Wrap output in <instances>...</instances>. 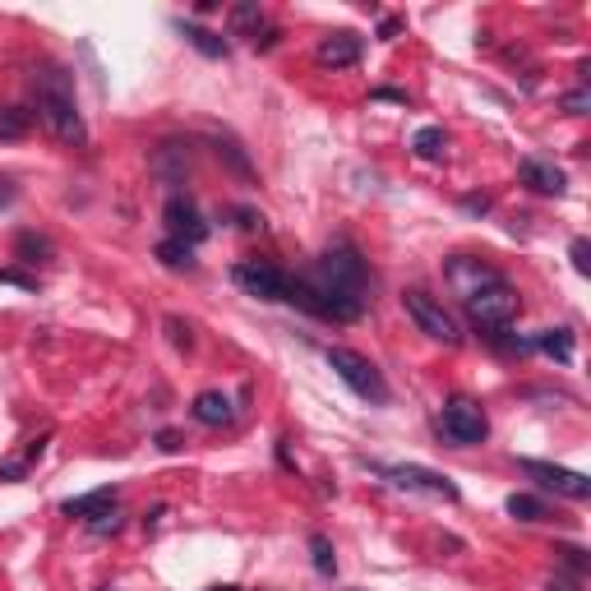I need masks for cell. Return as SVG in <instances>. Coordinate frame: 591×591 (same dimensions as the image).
Segmentation results:
<instances>
[{"label": "cell", "instance_id": "cell-24", "mask_svg": "<svg viewBox=\"0 0 591 591\" xmlns=\"http://www.w3.org/2000/svg\"><path fill=\"white\" fill-rule=\"evenodd\" d=\"M310 559H315V573H324V577H333L337 573V555H333V541L328 536H310Z\"/></svg>", "mask_w": 591, "mask_h": 591}, {"label": "cell", "instance_id": "cell-11", "mask_svg": "<svg viewBox=\"0 0 591 591\" xmlns=\"http://www.w3.org/2000/svg\"><path fill=\"white\" fill-rule=\"evenodd\" d=\"M379 476H389L393 485H402V490H420V494H434V499H449V503H458L462 499V490L449 481V476H439V472H430V467H416V462H402V467H375Z\"/></svg>", "mask_w": 591, "mask_h": 591}, {"label": "cell", "instance_id": "cell-20", "mask_svg": "<svg viewBox=\"0 0 591 591\" xmlns=\"http://www.w3.org/2000/svg\"><path fill=\"white\" fill-rule=\"evenodd\" d=\"M51 254H56V245L47 236H37V232H19L15 236V259L19 264H47Z\"/></svg>", "mask_w": 591, "mask_h": 591}, {"label": "cell", "instance_id": "cell-40", "mask_svg": "<svg viewBox=\"0 0 591 591\" xmlns=\"http://www.w3.org/2000/svg\"><path fill=\"white\" fill-rule=\"evenodd\" d=\"M550 591H577V582H573V577H564V573H559V577H550Z\"/></svg>", "mask_w": 591, "mask_h": 591}, {"label": "cell", "instance_id": "cell-6", "mask_svg": "<svg viewBox=\"0 0 591 591\" xmlns=\"http://www.w3.org/2000/svg\"><path fill=\"white\" fill-rule=\"evenodd\" d=\"M402 310L416 319V328H420L425 337H434V342H443V347H458V342H462L458 319L443 310L434 296H425V291H402Z\"/></svg>", "mask_w": 591, "mask_h": 591}, {"label": "cell", "instance_id": "cell-42", "mask_svg": "<svg viewBox=\"0 0 591 591\" xmlns=\"http://www.w3.org/2000/svg\"><path fill=\"white\" fill-rule=\"evenodd\" d=\"M351 591H365V586H351Z\"/></svg>", "mask_w": 591, "mask_h": 591}, {"label": "cell", "instance_id": "cell-22", "mask_svg": "<svg viewBox=\"0 0 591 591\" xmlns=\"http://www.w3.org/2000/svg\"><path fill=\"white\" fill-rule=\"evenodd\" d=\"M508 517H517V523H545L550 517V508L536 499V494H508Z\"/></svg>", "mask_w": 591, "mask_h": 591}, {"label": "cell", "instance_id": "cell-2", "mask_svg": "<svg viewBox=\"0 0 591 591\" xmlns=\"http://www.w3.org/2000/svg\"><path fill=\"white\" fill-rule=\"evenodd\" d=\"M33 93H37V116L42 125L69 143V148H84L88 143V125H84V111L74 102V74L56 60H47L37 74H33Z\"/></svg>", "mask_w": 591, "mask_h": 591}, {"label": "cell", "instance_id": "cell-36", "mask_svg": "<svg viewBox=\"0 0 591 591\" xmlns=\"http://www.w3.org/2000/svg\"><path fill=\"white\" fill-rule=\"evenodd\" d=\"M375 102H402L407 107V93L402 88H375Z\"/></svg>", "mask_w": 591, "mask_h": 591}, {"label": "cell", "instance_id": "cell-16", "mask_svg": "<svg viewBox=\"0 0 591 591\" xmlns=\"http://www.w3.org/2000/svg\"><path fill=\"white\" fill-rule=\"evenodd\" d=\"M227 28H232V37L259 42V33H264V5H259V0H241V5H232L227 10Z\"/></svg>", "mask_w": 591, "mask_h": 591}, {"label": "cell", "instance_id": "cell-41", "mask_svg": "<svg viewBox=\"0 0 591 591\" xmlns=\"http://www.w3.org/2000/svg\"><path fill=\"white\" fill-rule=\"evenodd\" d=\"M203 591H241L236 582H222V586H203Z\"/></svg>", "mask_w": 591, "mask_h": 591}, {"label": "cell", "instance_id": "cell-25", "mask_svg": "<svg viewBox=\"0 0 591 591\" xmlns=\"http://www.w3.org/2000/svg\"><path fill=\"white\" fill-rule=\"evenodd\" d=\"M213 143H217V158H227L241 176H254V167H250V158L241 153V143H236V139H227V134H213Z\"/></svg>", "mask_w": 591, "mask_h": 591}, {"label": "cell", "instance_id": "cell-8", "mask_svg": "<svg viewBox=\"0 0 591 591\" xmlns=\"http://www.w3.org/2000/svg\"><path fill=\"white\" fill-rule=\"evenodd\" d=\"M443 282H449V291H453V296H462V301H472L476 291H485V286H499V282H503V273H499L494 264H485V259L453 254V259H443Z\"/></svg>", "mask_w": 591, "mask_h": 591}, {"label": "cell", "instance_id": "cell-7", "mask_svg": "<svg viewBox=\"0 0 591 591\" xmlns=\"http://www.w3.org/2000/svg\"><path fill=\"white\" fill-rule=\"evenodd\" d=\"M232 277L245 296H254V301H286V286H291V273H282L268 259H241L232 268Z\"/></svg>", "mask_w": 591, "mask_h": 591}, {"label": "cell", "instance_id": "cell-32", "mask_svg": "<svg viewBox=\"0 0 591 591\" xmlns=\"http://www.w3.org/2000/svg\"><path fill=\"white\" fill-rule=\"evenodd\" d=\"M24 476H28L24 458H5V462H0V481H24Z\"/></svg>", "mask_w": 591, "mask_h": 591}, {"label": "cell", "instance_id": "cell-27", "mask_svg": "<svg viewBox=\"0 0 591 591\" xmlns=\"http://www.w3.org/2000/svg\"><path fill=\"white\" fill-rule=\"evenodd\" d=\"M120 527H125V513L120 508H107V513H98L93 523H88L93 536H120Z\"/></svg>", "mask_w": 591, "mask_h": 591}, {"label": "cell", "instance_id": "cell-29", "mask_svg": "<svg viewBox=\"0 0 591 591\" xmlns=\"http://www.w3.org/2000/svg\"><path fill=\"white\" fill-rule=\"evenodd\" d=\"M568 259H573V268L586 277V273H591V241H586V236H577V241L568 245Z\"/></svg>", "mask_w": 591, "mask_h": 591}, {"label": "cell", "instance_id": "cell-39", "mask_svg": "<svg viewBox=\"0 0 591 591\" xmlns=\"http://www.w3.org/2000/svg\"><path fill=\"white\" fill-rule=\"evenodd\" d=\"M398 33H402V19H384V24H379V37H384V42H393Z\"/></svg>", "mask_w": 591, "mask_h": 591}, {"label": "cell", "instance_id": "cell-13", "mask_svg": "<svg viewBox=\"0 0 591 591\" xmlns=\"http://www.w3.org/2000/svg\"><path fill=\"white\" fill-rule=\"evenodd\" d=\"M517 176H523V185L536 190V194H555L559 199L568 190V176L555 162H541V158H523V162H517Z\"/></svg>", "mask_w": 591, "mask_h": 591}, {"label": "cell", "instance_id": "cell-1", "mask_svg": "<svg viewBox=\"0 0 591 591\" xmlns=\"http://www.w3.org/2000/svg\"><path fill=\"white\" fill-rule=\"evenodd\" d=\"M369 268L360 259V250L351 241L328 245L310 268H301L286 286V301L301 306L306 315L324 319V324H356L369 306Z\"/></svg>", "mask_w": 591, "mask_h": 591}, {"label": "cell", "instance_id": "cell-15", "mask_svg": "<svg viewBox=\"0 0 591 591\" xmlns=\"http://www.w3.org/2000/svg\"><path fill=\"white\" fill-rule=\"evenodd\" d=\"M190 416H194L199 425H213V430H217V425H227V420H232L236 411H232V398H227V393L208 389V393H199V398H194Z\"/></svg>", "mask_w": 591, "mask_h": 591}, {"label": "cell", "instance_id": "cell-12", "mask_svg": "<svg viewBox=\"0 0 591 591\" xmlns=\"http://www.w3.org/2000/svg\"><path fill=\"white\" fill-rule=\"evenodd\" d=\"M360 37L356 33H347V28H337V33H328L319 47H315V60L324 65V69H351L356 60H360Z\"/></svg>", "mask_w": 591, "mask_h": 591}, {"label": "cell", "instance_id": "cell-5", "mask_svg": "<svg viewBox=\"0 0 591 591\" xmlns=\"http://www.w3.org/2000/svg\"><path fill=\"white\" fill-rule=\"evenodd\" d=\"M439 430L449 434L453 443H462V449H472V443H485L490 420H485L481 402H472V398L453 393L449 402H443V411H439Z\"/></svg>", "mask_w": 591, "mask_h": 591}, {"label": "cell", "instance_id": "cell-31", "mask_svg": "<svg viewBox=\"0 0 591 591\" xmlns=\"http://www.w3.org/2000/svg\"><path fill=\"white\" fill-rule=\"evenodd\" d=\"M167 333H171V342H176L181 351H190V347H194V337H190V324H181L176 315L167 319Z\"/></svg>", "mask_w": 591, "mask_h": 591}, {"label": "cell", "instance_id": "cell-17", "mask_svg": "<svg viewBox=\"0 0 591 591\" xmlns=\"http://www.w3.org/2000/svg\"><path fill=\"white\" fill-rule=\"evenodd\" d=\"M107 508H116V490H111V485H102V490H93V494H79V499H65V503H60L65 517H84V523H93V517L107 513Z\"/></svg>", "mask_w": 591, "mask_h": 591}, {"label": "cell", "instance_id": "cell-18", "mask_svg": "<svg viewBox=\"0 0 591 591\" xmlns=\"http://www.w3.org/2000/svg\"><path fill=\"white\" fill-rule=\"evenodd\" d=\"M153 171H158L162 181L181 185V181H185V171H190V153H185L181 143H162L158 153H153Z\"/></svg>", "mask_w": 591, "mask_h": 591}, {"label": "cell", "instance_id": "cell-38", "mask_svg": "<svg viewBox=\"0 0 591 591\" xmlns=\"http://www.w3.org/2000/svg\"><path fill=\"white\" fill-rule=\"evenodd\" d=\"M162 517H167V503H158L153 513H148V517H143V527H148V532H158V527H162Z\"/></svg>", "mask_w": 591, "mask_h": 591}, {"label": "cell", "instance_id": "cell-10", "mask_svg": "<svg viewBox=\"0 0 591 591\" xmlns=\"http://www.w3.org/2000/svg\"><path fill=\"white\" fill-rule=\"evenodd\" d=\"M162 222H167V241H181V245H199V241H208V222H203V213L194 208V199L190 194H171L167 199V208H162Z\"/></svg>", "mask_w": 591, "mask_h": 591}, {"label": "cell", "instance_id": "cell-3", "mask_svg": "<svg viewBox=\"0 0 591 591\" xmlns=\"http://www.w3.org/2000/svg\"><path fill=\"white\" fill-rule=\"evenodd\" d=\"M324 360H328V369L333 375L360 398V402H369V407H389V379L379 375V365L369 360V356H360V351H351V347H328L324 351Z\"/></svg>", "mask_w": 591, "mask_h": 591}, {"label": "cell", "instance_id": "cell-19", "mask_svg": "<svg viewBox=\"0 0 591 591\" xmlns=\"http://www.w3.org/2000/svg\"><path fill=\"white\" fill-rule=\"evenodd\" d=\"M532 347L545 351V356L559 360V365H573V328H545V333L532 337Z\"/></svg>", "mask_w": 591, "mask_h": 591}, {"label": "cell", "instance_id": "cell-28", "mask_svg": "<svg viewBox=\"0 0 591 591\" xmlns=\"http://www.w3.org/2000/svg\"><path fill=\"white\" fill-rule=\"evenodd\" d=\"M555 555H559V559H564V564H568L577 577L591 568V559H586V550H582V545H555Z\"/></svg>", "mask_w": 591, "mask_h": 591}, {"label": "cell", "instance_id": "cell-9", "mask_svg": "<svg viewBox=\"0 0 591 591\" xmlns=\"http://www.w3.org/2000/svg\"><path fill=\"white\" fill-rule=\"evenodd\" d=\"M517 467H523V476H532L541 490H555V494H564L573 503L591 499V481L582 472H568V467H555V462H536V458H523Z\"/></svg>", "mask_w": 591, "mask_h": 591}, {"label": "cell", "instance_id": "cell-23", "mask_svg": "<svg viewBox=\"0 0 591 591\" xmlns=\"http://www.w3.org/2000/svg\"><path fill=\"white\" fill-rule=\"evenodd\" d=\"M33 130V111L24 107H0V139H24Z\"/></svg>", "mask_w": 591, "mask_h": 591}, {"label": "cell", "instance_id": "cell-4", "mask_svg": "<svg viewBox=\"0 0 591 591\" xmlns=\"http://www.w3.org/2000/svg\"><path fill=\"white\" fill-rule=\"evenodd\" d=\"M462 306H467V319H472L476 328H485V333H494V328H508L517 315H523V301H517V291H513L508 282L476 291L472 301H462Z\"/></svg>", "mask_w": 591, "mask_h": 591}, {"label": "cell", "instance_id": "cell-33", "mask_svg": "<svg viewBox=\"0 0 591 591\" xmlns=\"http://www.w3.org/2000/svg\"><path fill=\"white\" fill-rule=\"evenodd\" d=\"M158 449H162V453H181V449H185V439H181L176 430H162V434H158Z\"/></svg>", "mask_w": 591, "mask_h": 591}, {"label": "cell", "instance_id": "cell-34", "mask_svg": "<svg viewBox=\"0 0 591 591\" xmlns=\"http://www.w3.org/2000/svg\"><path fill=\"white\" fill-rule=\"evenodd\" d=\"M0 282H10V286H24V291H37V277H28V273H0Z\"/></svg>", "mask_w": 591, "mask_h": 591}, {"label": "cell", "instance_id": "cell-21", "mask_svg": "<svg viewBox=\"0 0 591 591\" xmlns=\"http://www.w3.org/2000/svg\"><path fill=\"white\" fill-rule=\"evenodd\" d=\"M443 148H449V134H443L439 125H425V130H416V134H411V153H416V158H425V162L443 158Z\"/></svg>", "mask_w": 591, "mask_h": 591}, {"label": "cell", "instance_id": "cell-26", "mask_svg": "<svg viewBox=\"0 0 591 591\" xmlns=\"http://www.w3.org/2000/svg\"><path fill=\"white\" fill-rule=\"evenodd\" d=\"M158 259H162L167 268H185V273L194 268V250L181 245V241H162V245H158Z\"/></svg>", "mask_w": 591, "mask_h": 591}, {"label": "cell", "instance_id": "cell-14", "mask_svg": "<svg viewBox=\"0 0 591 591\" xmlns=\"http://www.w3.org/2000/svg\"><path fill=\"white\" fill-rule=\"evenodd\" d=\"M176 33H181L199 56H208V60H227V56H232V42H227V37L208 33V28H199V24H190V19H176Z\"/></svg>", "mask_w": 591, "mask_h": 591}, {"label": "cell", "instance_id": "cell-35", "mask_svg": "<svg viewBox=\"0 0 591 591\" xmlns=\"http://www.w3.org/2000/svg\"><path fill=\"white\" fill-rule=\"evenodd\" d=\"M236 217H241V227H245V232L264 227V217H259V213H250V208H236Z\"/></svg>", "mask_w": 591, "mask_h": 591}, {"label": "cell", "instance_id": "cell-37", "mask_svg": "<svg viewBox=\"0 0 591 591\" xmlns=\"http://www.w3.org/2000/svg\"><path fill=\"white\" fill-rule=\"evenodd\" d=\"M462 208H467V213H490V199H485V194H467Z\"/></svg>", "mask_w": 591, "mask_h": 591}, {"label": "cell", "instance_id": "cell-30", "mask_svg": "<svg viewBox=\"0 0 591 591\" xmlns=\"http://www.w3.org/2000/svg\"><path fill=\"white\" fill-rule=\"evenodd\" d=\"M564 111H568V116H586V111H591V93H586V88L564 93Z\"/></svg>", "mask_w": 591, "mask_h": 591}]
</instances>
